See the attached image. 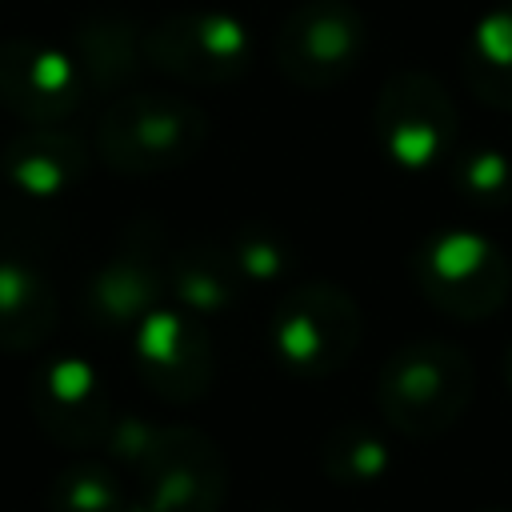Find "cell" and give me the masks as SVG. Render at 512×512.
Wrapping results in <instances>:
<instances>
[{"label": "cell", "mask_w": 512, "mask_h": 512, "mask_svg": "<svg viewBox=\"0 0 512 512\" xmlns=\"http://www.w3.org/2000/svg\"><path fill=\"white\" fill-rule=\"evenodd\" d=\"M476 368L472 356L452 340L416 336L400 344L380 376H376V404L388 428L428 440L448 432L472 404Z\"/></svg>", "instance_id": "cell-1"}, {"label": "cell", "mask_w": 512, "mask_h": 512, "mask_svg": "<svg viewBox=\"0 0 512 512\" xmlns=\"http://www.w3.org/2000/svg\"><path fill=\"white\" fill-rule=\"evenodd\" d=\"M208 140V116L168 92H132L96 120V156L120 176H156L192 160Z\"/></svg>", "instance_id": "cell-2"}, {"label": "cell", "mask_w": 512, "mask_h": 512, "mask_svg": "<svg viewBox=\"0 0 512 512\" xmlns=\"http://www.w3.org/2000/svg\"><path fill=\"white\" fill-rule=\"evenodd\" d=\"M420 296L452 320H484L508 304L512 264L480 232L424 236L408 256Z\"/></svg>", "instance_id": "cell-3"}, {"label": "cell", "mask_w": 512, "mask_h": 512, "mask_svg": "<svg viewBox=\"0 0 512 512\" xmlns=\"http://www.w3.org/2000/svg\"><path fill=\"white\" fill-rule=\"evenodd\" d=\"M360 308L332 280L292 284L268 320V344L292 376H332L360 344Z\"/></svg>", "instance_id": "cell-4"}, {"label": "cell", "mask_w": 512, "mask_h": 512, "mask_svg": "<svg viewBox=\"0 0 512 512\" xmlns=\"http://www.w3.org/2000/svg\"><path fill=\"white\" fill-rule=\"evenodd\" d=\"M372 128L384 156L404 172H428L460 144L456 104L428 72H396L376 96Z\"/></svg>", "instance_id": "cell-5"}, {"label": "cell", "mask_w": 512, "mask_h": 512, "mask_svg": "<svg viewBox=\"0 0 512 512\" xmlns=\"http://www.w3.org/2000/svg\"><path fill=\"white\" fill-rule=\"evenodd\" d=\"M364 44V16L348 0H304L284 16L272 56L284 80L300 88H332L360 64Z\"/></svg>", "instance_id": "cell-6"}, {"label": "cell", "mask_w": 512, "mask_h": 512, "mask_svg": "<svg viewBox=\"0 0 512 512\" xmlns=\"http://www.w3.org/2000/svg\"><path fill=\"white\" fill-rule=\"evenodd\" d=\"M144 60L176 80L228 84L252 60V32L232 12H172L144 32Z\"/></svg>", "instance_id": "cell-7"}, {"label": "cell", "mask_w": 512, "mask_h": 512, "mask_svg": "<svg viewBox=\"0 0 512 512\" xmlns=\"http://www.w3.org/2000/svg\"><path fill=\"white\" fill-rule=\"evenodd\" d=\"M140 468V504L128 512H216L228 488L220 448L196 428H160Z\"/></svg>", "instance_id": "cell-8"}, {"label": "cell", "mask_w": 512, "mask_h": 512, "mask_svg": "<svg viewBox=\"0 0 512 512\" xmlns=\"http://www.w3.org/2000/svg\"><path fill=\"white\" fill-rule=\"evenodd\" d=\"M132 360L140 380L168 404H192L212 380V344L188 308H156L132 332Z\"/></svg>", "instance_id": "cell-9"}, {"label": "cell", "mask_w": 512, "mask_h": 512, "mask_svg": "<svg viewBox=\"0 0 512 512\" xmlns=\"http://www.w3.org/2000/svg\"><path fill=\"white\" fill-rule=\"evenodd\" d=\"M84 76L64 48L44 40H0V108L12 116L48 128L72 116L84 100Z\"/></svg>", "instance_id": "cell-10"}, {"label": "cell", "mask_w": 512, "mask_h": 512, "mask_svg": "<svg viewBox=\"0 0 512 512\" xmlns=\"http://www.w3.org/2000/svg\"><path fill=\"white\" fill-rule=\"evenodd\" d=\"M28 408L36 416V424L56 444H68V448L104 444L112 432V400H108L100 376L76 356L36 368V376L28 384Z\"/></svg>", "instance_id": "cell-11"}, {"label": "cell", "mask_w": 512, "mask_h": 512, "mask_svg": "<svg viewBox=\"0 0 512 512\" xmlns=\"http://www.w3.org/2000/svg\"><path fill=\"white\" fill-rule=\"evenodd\" d=\"M164 288H168V264L160 260V252L140 236H124V244L96 268L84 308L104 332L132 336L144 324V316L160 308Z\"/></svg>", "instance_id": "cell-12"}, {"label": "cell", "mask_w": 512, "mask_h": 512, "mask_svg": "<svg viewBox=\"0 0 512 512\" xmlns=\"http://www.w3.org/2000/svg\"><path fill=\"white\" fill-rule=\"evenodd\" d=\"M88 172V148L76 136L32 128L4 144L0 152V176L28 200H48L80 184Z\"/></svg>", "instance_id": "cell-13"}, {"label": "cell", "mask_w": 512, "mask_h": 512, "mask_svg": "<svg viewBox=\"0 0 512 512\" xmlns=\"http://www.w3.org/2000/svg\"><path fill=\"white\" fill-rule=\"evenodd\" d=\"M72 64L80 68L84 84H96L100 92L128 84L144 64V36L128 16L116 12H92L72 28Z\"/></svg>", "instance_id": "cell-14"}, {"label": "cell", "mask_w": 512, "mask_h": 512, "mask_svg": "<svg viewBox=\"0 0 512 512\" xmlns=\"http://www.w3.org/2000/svg\"><path fill=\"white\" fill-rule=\"evenodd\" d=\"M56 320L60 304L52 284L20 260H0V348L32 352L52 336Z\"/></svg>", "instance_id": "cell-15"}, {"label": "cell", "mask_w": 512, "mask_h": 512, "mask_svg": "<svg viewBox=\"0 0 512 512\" xmlns=\"http://www.w3.org/2000/svg\"><path fill=\"white\" fill-rule=\"evenodd\" d=\"M460 72L468 92L500 112H512V0L488 8L460 48Z\"/></svg>", "instance_id": "cell-16"}, {"label": "cell", "mask_w": 512, "mask_h": 512, "mask_svg": "<svg viewBox=\"0 0 512 512\" xmlns=\"http://www.w3.org/2000/svg\"><path fill=\"white\" fill-rule=\"evenodd\" d=\"M236 280L240 272L228 248L220 244H188L168 264V288L180 300V308H188L192 316L228 308V300L236 296Z\"/></svg>", "instance_id": "cell-17"}, {"label": "cell", "mask_w": 512, "mask_h": 512, "mask_svg": "<svg viewBox=\"0 0 512 512\" xmlns=\"http://www.w3.org/2000/svg\"><path fill=\"white\" fill-rule=\"evenodd\" d=\"M388 440L368 424H340L320 444V468L336 484H368L388 472Z\"/></svg>", "instance_id": "cell-18"}, {"label": "cell", "mask_w": 512, "mask_h": 512, "mask_svg": "<svg viewBox=\"0 0 512 512\" xmlns=\"http://www.w3.org/2000/svg\"><path fill=\"white\" fill-rule=\"evenodd\" d=\"M452 188L460 200L476 208H504L512 200V160L500 148L488 144H468L456 148L452 156Z\"/></svg>", "instance_id": "cell-19"}, {"label": "cell", "mask_w": 512, "mask_h": 512, "mask_svg": "<svg viewBox=\"0 0 512 512\" xmlns=\"http://www.w3.org/2000/svg\"><path fill=\"white\" fill-rule=\"evenodd\" d=\"M48 512H128L112 464L80 460L56 472L48 488Z\"/></svg>", "instance_id": "cell-20"}, {"label": "cell", "mask_w": 512, "mask_h": 512, "mask_svg": "<svg viewBox=\"0 0 512 512\" xmlns=\"http://www.w3.org/2000/svg\"><path fill=\"white\" fill-rule=\"evenodd\" d=\"M224 248H228V256H232L236 272H240V276H256V280H276V276H284V268L292 264L288 240L276 236V232H268V228H256V224L240 228V232L232 236V244H224Z\"/></svg>", "instance_id": "cell-21"}, {"label": "cell", "mask_w": 512, "mask_h": 512, "mask_svg": "<svg viewBox=\"0 0 512 512\" xmlns=\"http://www.w3.org/2000/svg\"><path fill=\"white\" fill-rule=\"evenodd\" d=\"M504 380H508V392H512V344L504 348Z\"/></svg>", "instance_id": "cell-22"}, {"label": "cell", "mask_w": 512, "mask_h": 512, "mask_svg": "<svg viewBox=\"0 0 512 512\" xmlns=\"http://www.w3.org/2000/svg\"><path fill=\"white\" fill-rule=\"evenodd\" d=\"M484 512H508V508H484Z\"/></svg>", "instance_id": "cell-23"}]
</instances>
